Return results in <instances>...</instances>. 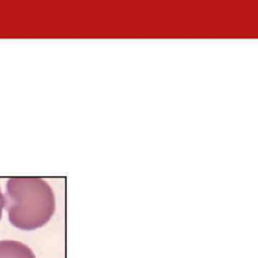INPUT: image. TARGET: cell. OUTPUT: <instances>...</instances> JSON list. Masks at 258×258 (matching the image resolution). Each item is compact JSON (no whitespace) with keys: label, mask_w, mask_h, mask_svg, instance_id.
Instances as JSON below:
<instances>
[{"label":"cell","mask_w":258,"mask_h":258,"mask_svg":"<svg viewBox=\"0 0 258 258\" xmlns=\"http://www.w3.org/2000/svg\"><path fill=\"white\" fill-rule=\"evenodd\" d=\"M5 206V199H4V196L3 194L1 192V189H0V219L2 217V210Z\"/></svg>","instance_id":"3"},{"label":"cell","mask_w":258,"mask_h":258,"mask_svg":"<svg viewBox=\"0 0 258 258\" xmlns=\"http://www.w3.org/2000/svg\"><path fill=\"white\" fill-rule=\"evenodd\" d=\"M0 258H36L32 250L15 240L0 241Z\"/></svg>","instance_id":"2"},{"label":"cell","mask_w":258,"mask_h":258,"mask_svg":"<svg viewBox=\"0 0 258 258\" xmlns=\"http://www.w3.org/2000/svg\"><path fill=\"white\" fill-rule=\"evenodd\" d=\"M5 206L9 222L21 230L42 227L55 210L50 185L39 177H13L6 183Z\"/></svg>","instance_id":"1"}]
</instances>
